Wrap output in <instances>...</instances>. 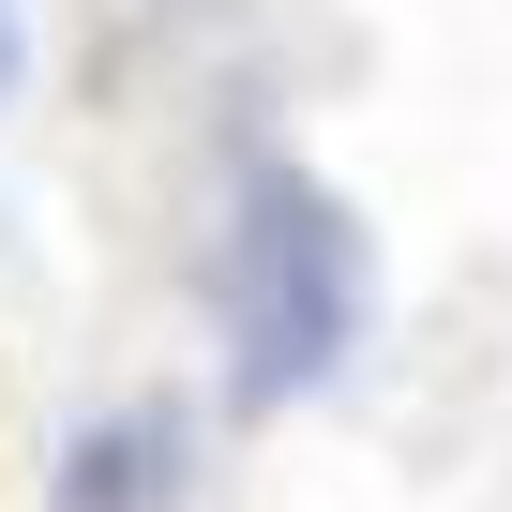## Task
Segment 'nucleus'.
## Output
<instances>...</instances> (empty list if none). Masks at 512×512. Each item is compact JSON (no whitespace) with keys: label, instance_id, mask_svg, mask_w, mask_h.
<instances>
[{"label":"nucleus","instance_id":"obj_1","mask_svg":"<svg viewBox=\"0 0 512 512\" xmlns=\"http://www.w3.org/2000/svg\"><path fill=\"white\" fill-rule=\"evenodd\" d=\"M362 347V226L332 181L256 166L226 211V377L241 407H302L332 362Z\"/></svg>","mask_w":512,"mask_h":512},{"label":"nucleus","instance_id":"obj_2","mask_svg":"<svg viewBox=\"0 0 512 512\" xmlns=\"http://www.w3.org/2000/svg\"><path fill=\"white\" fill-rule=\"evenodd\" d=\"M166 452H181V422H166V407L91 422V437H76V467H61V512H151V497H166Z\"/></svg>","mask_w":512,"mask_h":512},{"label":"nucleus","instance_id":"obj_3","mask_svg":"<svg viewBox=\"0 0 512 512\" xmlns=\"http://www.w3.org/2000/svg\"><path fill=\"white\" fill-rule=\"evenodd\" d=\"M0 91H16V0H0Z\"/></svg>","mask_w":512,"mask_h":512}]
</instances>
